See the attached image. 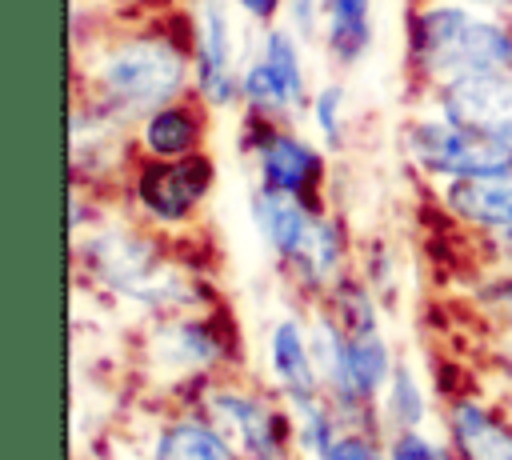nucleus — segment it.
Here are the masks:
<instances>
[{
  "instance_id": "4be33fe9",
  "label": "nucleus",
  "mask_w": 512,
  "mask_h": 460,
  "mask_svg": "<svg viewBox=\"0 0 512 460\" xmlns=\"http://www.w3.org/2000/svg\"><path fill=\"white\" fill-rule=\"evenodd\" d=\"M288 4V20L300 36H312L320 24V0H284Z\"/></svg>"
},
{
  "instance_id": "dca6fc26",
  "label": "nucleus",
  "mask_w": 512,
  "mask_h": 460,
  "mask_svg": "<svg viewBox=\"0 0 512 460\" xmlns=\"http://www.w3.org/2000/svg\"><path fill=\"white\" fill-rule=\"evenodd\" d=\"M156 460H236V444L212 420H172L156 436Z\"/></svg>"
},
{
  "instance_id": "b1692460",
  "label": "nucleus",
  "mask_w": 512,
  "mask_h": 460,
  "mask_svg": "<svg viewBox=\"0 0 512 460\" xmlns=\"http://www.w3.org/2000/svg\"><path fill=\"white\" fill-rule=\"evenodd\" d=\"M464 4H480V8H496V12H512V0H464Z\"/></svg>"
},
{
  "instance_id": "6ab92c4d",
  "label": "nucleus",
  "mask_w": 512,
  "mask_h": 460,
  "mask_svg": "<svg viewBox=\"0 0 512 460\" xmlns=\"http://www.w3.org/2000/svg\"><path fill=\"white\" fill-rule=\"evenodd\" d=\"M312 120H316L320 140L328 148H340L344 144V88L340 84H324L312 96Z\"/></svg>"
},
{
  "instance_id": "6e6552de",
  "label": "nucleus",
  "mask_w": 512,
  "mask_h": 460,
  "mask_svg": "<svg viewBox=\"0 0 512 460\" xmlns=\"http://www.w3.org/2000/svg\"><path fill=\"white\" fill-rule=\"evenodd\" d=\"M192 76H196V92L208 104H232L240 96V72L232 64V24L224 0H196Z\"/></svg>"
},
{
  "instance_id": "4468645a",
  "label": "nucleus",
  "mask_w": 512,
  "mask_h": 460,
  "mask_svg": "<svg viewBox=\"0 0 512 460\" xmlns=\"http://www.w3.org/2000/svg\"><path fill=\"white\" fill-rule=\"evenodd\" d=\"M200 140H204V116L188 100H172V104L148 112L144 128H140L144 152L160 156V160L192 156V152H200Z\"/></svg>"
},
{
  "instance_id": "2eb2a0df",
  "label": "nucleus",
  "mask_w": 512,
  "mask_h": 460,
  "mask_svg": "<svg viewBox=\"0 0 512 460\" xmlns=\"http://www.w3.org/2000/svg\"><path fill=\"white\" fill-rule=\"evenodd\" d=\"M448 428L464 460H512V428L488 408L460 400L448 416Z\"/></svg>"
},
{
  "instance_id": "1a4fd4ad",
  "label": "nucleus",
  "mask_w": 512,
  "mask_h": 460,
  "mask_svg": "<svg viewBox=\"0 0 512 460\" xmlns=\"http://www.w3.org/2000/svg\"><path fill=\"white\" fill-rule=\"evenodd\" d=\"M208 420L252 460H280L288 448V424L248 392L216 388L208 396Z\"/></svg>"
},
{
  "instance_id": "20e7f679",
  "label": "nucleus",
  "mask_w": 512,
  "mask_h": 460,
  "mask_svg": "<svg viewBox=\"0 0 512 460\" xmlns=\"http://www.w3.org/2000/svg\"><path fill=\"white\" fill-rule=\"evenodd\" d=\"M404 152L416 168L440 180H468V176H492V172L512 168V144L472 132L448 116L412 120L404 128Z\"/></svg>"
},
{
  "instance_id": "f3484780",
  "label": "nucleus",
  "mask_w": 512,
  "mask_h": 460,
  "mask_svg": "<svg viewBox=\"0 0 512 460\" xmlns=\"http://www.w3.org/2000/svg\"><path fill=\"white\" fill-rule=\"evenodd\" d=\"M156 344H160V356H168V360L180 364V368H204V364H212V360L224 356V340H220L216 328L204 324V320L168 324V328H160Z\"/></svg>"
},
{
  "instance_id": "412c9836",
  "label": "nucleus",
  "mask_w": 512,
  "mask_h": 460,
  "mask_svg": "<svg viewBox=\"0 0 512 460\" xmlns=\"http://www.w3.org/2000/svg\"><path fill=\"white\" fill-rule=\"evenodd\" d=\"M316 460H384L376 440H368L364 432H348V436H336Z\"/></svg>"
},
{
  "instance_id": "39448f33",
  "label": "nucleus",
  "mask_w": 512,
  "mask_h": 460,
  "mask_svg": "<svg viewBox=\"0 0 512 460\" xmlns=\"http://www.w3.org/2000/svg\"><path fill=\"white\" fill-rule=\"evenodd\" d=\"M240 100L248 112L284 120L296 116L308 104V76L296 48V36L288 28H268L260 40V52L240 68Z\"/></svg>"
},
{
  "instance_id": "f8f14e48",
  "label": "nucleus",
  "mask_w": 512,
  "mask_h": 460,
  "mask_svg": "<svg viewBox=\"0 0 512 460\" xmlns=\"http://www.w3.org/2000/svg\"><path fill=\"white\" fill-rule=\"evenodd\" d=\"M268 356H272V372H276V380H280V388L288 392L292 404H308V400H316L324 392L320 364H316L312 344L304 340L296 320H280L272 328Z\"/></svg>"
},
{
  "instance_id": "aec40b11",
  "label": "nucleus",
  "mask_w": 512,
  "mask_h": 460,
  "mask_svg": "<svg viewBox=\"0 0 512 460\" xmlns=\"http://www.w3.org/2000/svg\"><path fill=\"white\" fill-rule=\"evenodd\" d=\"M388 460H448L440 444H432L428 436H420L416 428H400L388 444Z\"/></svg>"
},
{
  "instance_id": "423d86ee",
  "label": "nucleus",
  "mask_w": 512,
  "mask_h": 460,
  "mask_svg": "<svg viewBox=\"0 0 512 460\" xmlns=\"http://www.w3.org/2000/svg\"><path fill=\"white\" fill-rule=\"evenodd\" d=\"M212 188V160L204 152H192V156H180V160H160L152 156L140 172H136V204L160 220V224H180L188 220L200 200L208 196Z\"/></svg>"
},
{
  "instance_id": "9b49d317",
  "label": "nucleus",
  "mask_w": 512,
  "mask_h": 460,
  "mask_svg": "<svg viewBox=\"0 0 512 460\" xmlns=\"http://www.w3.org/2000/svg\"><path fill=\"white\" fill-rule=\"evenodd\" d=\"M448 212L460 220L488 228V232H512V168L492 172V176H468L452 180L444 188Z\"/></svg>"
},
{
  "instance_id": "ddd939ff",
  "label": "nucleus",
  "mask_w": 512,
  "mask_h": 460,
  "mask_svg": "<svg viewBox=\"0 0 512 460\" xmlns=\"http://www.w3.org/2000/svg\"><path fill=\"white\" fill-rule=\"evenodd\" d=\"M320 24H324V52L352 68L372 48V0H320Z\"/></svg>"
},
{
  "instance_id": "f257e3e1",
  "label": "nucleus",
  "mask_w": 512,
  "mask_h": 460,
  "mask_svg": "<svg viewBox=\"0 0 512 460\" xmlns=\"http://www.w3.org/2000/svg\"><path fill=\"white\" fill-rule=\"evenodd\" d=\"M408 60L436 88L512 68V24L472 12L464 0H436L408 24Z\"/></svg>"
},
{
  "instance_id": "0eeeda50",
  "label": "nucleus",
  "mask_w": 512,
  "mask_h": 460,
  "mask_svg": "<svg viewBox=\"0 0 512 460\" xmlns=\"http://www.w3.org/2000/svg\"><path fill=\"white\" fill-rule=\"evenodd\" d=\"M436 104H440V116L472 132H484L500 144H512V68L440 84Z\"/></svg>"
},
{
  "instance_id": "a211bd4d",
  "label": "nucleus",
  "mask_w": 512,
  "mask_h": 460,
  "mask_svg": "<svg viewBox=\"0 0 512 460\" xmlns=\"http://www.w3.org/2000/svg\"><path fill=\"white\" fill-rule=\"evenodd\" d=\"M388 416L400 428H416L424 420V396H420L416 376L408 372V364L392 368V380H388Z\"/></svg>"
},
{
  "instance_id": "f03ea898",
  "label": "nucleus",
  "mask_w": 512,
  "mask_h": 460,
  "mask_svg": "<svg viewBox=\"0 0 512 460\" xmlns=\"http://www.w3.org/2000/svg\"><path fill=\"white\" fill-rule=\"evenodd\" d=\"M188 52L168 36H132L96 64V104L116 116H148L180 100Z\"/></svg>"
},
{
  "instance_id": "7ed1b4c3",
  "label": "nucleus",
  "mask_w": 512,
  "mask_h": 460,
  "mask_svg": "<svg viewBox=\"0 0 512 460\" xmlns=\"http://www.w3.org/2000/svg\"><path fill=\"white\" fill-rule=\"evenodd\" d=\"M252 220H256L260 236L268 240V248L284 264H292V272L300 280H308L312 288H324V284L340 280L344 244H340L336 224L324 220L316 212V204L260 184L252 192Z\"/></svg>"
},
{
  "instance_id": "9d476101",
  "label": "nucleus",
  "mask_w": 512,
  "mask_h": 460,
  "mask_svg": "<svg viewBox=\"0 0 512 460\" xmlns=\"http://www.w3.org/2000/svg\"><path fill=\"white\" fill-rule=\"evenodd\" d=\"M256 120H260V140H256L260 184L316 204V192H320V180H324V156L308 140H300L284 128H268V116H256Z\"/></svg>"
},
{
  "instance_id": "5701e85b",
  "label": "nucleus",
  "mask_w": 512,
  "mask_h": 460,
  "mask_svg": "<svg viewBox=\"0 0 512 460\" xmlns=\"http://www.w3.org/2000/svg\"><path fill=\"white\" fill-rule=\"evenodd\" d=\"M236 4H240V8H244L252 20H260V24H272V16L280 12V4H284V0H236Z\"/></svg>"
}]
</instances>
